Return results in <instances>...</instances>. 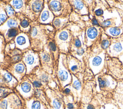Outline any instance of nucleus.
<instances>
[{
    "mask_svg": "<svg viewBox=\"0 0 123 109\" xmlns=\"http://www.w3.org/2000/svg\"><path fill=\"white\" fill-rule=\"evenodd\" d=\"M56 30L51 25L32 22L31 30L28 34L30 40V48L39 52L42 50L49 39L53 38Z\"/></svg>",
    "mask_w": 123,
    "mask_h": 109,
    "instance_id": "f257e3e1",
    "label": "nucleus"
},
{
    "mask_svg": "<svg viewBox=\"0 0 123 109\" xmlns=\"http://www.w3.org/2000/svg\"><path fill=\"white\" fill-rule=\"evenodd\" d=\"M55 73L61 89L71 84L72 74L68 69L67 58L64 54H60L56 67Z\"/></svg>",
    "mask_w": 123,
    "mask_h": 109,
    "instance_id": "f03ea898",
    "label": "nucleus"
},
{
    "mask_svg": "<svg viewBox=\"0 0 123 109\" xmlns=\"http://www.w3.org/2000/svg\"><path fill=\"white\" fill-rule=\"evenodd\" d=\"M44 91L49 109H65L64 96L61 90L49 86Z\"/></svg>",
    "mask_w": 123,
    "mask_h": 109,
    "instance_id": "7ed1b4c3",
    "label": "nucleus"
},
{
    "mask_svg": "<svg viewBox=\"0 0 123 109\" xmlns=\"http://www.w3.org/2000/svg\"><path fill=\"white\" fill-rule=\"evenodd\" d=\"M22 61L26 67V75L32 73L38 68H40L38 52L35 51L31 48L24 51Z\"/></svg>",
    "mask_w": 123,
    "mask_h": 109,
    "instance_id": "20e7f679",
    "label": "nucleus"
},
{
    "mask_svg": "<svg viewBox=\"0 0 123 109\" xmlns=\"http://www.w3.org/2000/svg\"><path fill=\"white\" fill-rule=\"evenodd\" d=\"M54 39L60 53L65 54L68 53L72 39L71 32L66 29L56 31Z\"/></svg>",
    "mask_w": 123,
    "mask_h": 109,
    "instance_id": "39448f33",
    "label": "nucleus"
},
{
    "mask_svg": "<svg viewBox=\"0 0 123 109\" xmlns=\"http://www.w3.org/2000/svg\"><path fill=\"white\" fill-rule=\"evenodd\" d=\"M24 101L15 91L0 100V109H24Z\"/></svg>",
    "mask_w": 123,
    "mask_h": 109,
    "instance_id": "423d86ee",
    "label": "nucleus"
},
{
    "mask_svg": "<svg viewBox=\"0 0 123 109\" xmlns=\"http://www.w3.org/2000/svg\"><path fill=\"white\" fill-rule=\"evenodd\" d=\"M40 59V68L49 74H53L57 63L55 61L53 55L44 47V49L38 52Z\"/></svg>",
    "mask_w": 123,
    "mask_h": 109,
    "instance_id": "0eeeda50",
    "label": "nucleus"
},
{
    "mask_svg": "<svg viewBox=\"0 0 123 109\" xmlns=\"http://www.w3.org/2000/svg\"><path fill=\"white\" fill-rule=\"evenodd\" d=\"M35 89V88L33 84L27 76L25 75L19 82L15 90L25 100L29 99L34 96Z\"/></svg>",
    "mask_w": 123,
    "mask_h": 109,
    "instance_id": "6e6552de",
    "label": "nucleus"
},
{
    "mask_svg": "<svg viewBox=\"0 0 123 109\" xmlns=\"http://www.w3.org/2000/svg\"><path fill=\"white\" fill-rule=\"evenodd\" d=\"M47 2L49 10L52 12L55 17H67L70 8L68 1L52 0H48Z\"/></svg>",
    "mask_w": 123,
    "mask_h": 109,
    "instance_id": "1a4fd4ad",
    "label": "nucleus"
},
{
    "mask_svg": "<svg viewBox=\"0 0 123 109\" xmlns=\"http://www.w3.org/2000/svg\"><path fill=\"white\" fill-rule=\"evenodd\" d=\"M44 0H27L25 15L32 22H36L44 8Z\"/></svg>",
    "mask_w": 123,
    "mask_h": 109,
    "instance_id": "9d476101",
    "label": "nucleus"
},
{
    "mask_svg": "<svg viewBox=\"0 0 123 109\" xmlns=\"http://www.w3.org/2000/svg\"><path fill=\"white\" fill-rule=\"evenodd\" d=\"M12 74L18 82H20L26 74V69L23 61H21L2 68Z\"/></svg>",
    "mask_w": 123,
    "mask_h": 109,
    "instance_id": "9b49d317",
    "label": "nucleus"
},
{
    "mask_svg": "<svg viewBox=\"0 0 123 109\" xmlns=\"http://www.w3.org/2000/svg\"><path fill=\"white\" fill-rule=\"evenodd\" d=\"M18 83V80L9 72L2 68L0 69V87L15 90Z\"/></svg>",
    "mask_w": 123,
    "mask_h": 109,
    "instance_id": "f8f14e48",
    "label": "nucleus"
},
{
    "mask_svg": "<svg viewBox=\"0 0 123 109\" xmlns=\"http://www.w3.org/2000/svg\"><path fill=\"white\" fill-rule=\"evenodd\" d=\"M15 48L24 51L30 48V40L28 34L20 32L14 38Z\"/></svg>",
    "mask_w": 123,
    "mask_h": 109,
    "instance_id": "ddd939ff",
    "label": "nucleus"
},
{
    "mask_svg": "<svg viewBox=\"0 0 123 109\" xmlns=\"http://www.w3.org/2000/svg\"><path fill=\"white\" fill-rule=\"evenodd\" d=\"M54 18L55 16L52 12L49 10L47 2H45V1L44 8L36 22L42 24L52 25Z\"/></svg>",
    "mask_w": 123,
    "mask_h": 109,
    "instance_id": "4468645a",
    "label": "nucleus"
},
{
    "mask_svg": "<svg viewBox=\"0 0 123 109\" xmlns=\"http://www.w3.org/2000/svg\"><path fill=\"white\" fill-rule=\"evenodd\" d=\"M7 53V54L5 56L4 61L5 63H7L6 66H8L21 61L22 59L24 51L14 48L13 49H10L9 52Z\"/></svg>",
    "mask_w": 123,
    "mask_h": 109,
    "instance_id": "2eb2a0df",
    "label": "nucleus"
},
{
    "mask_svg": "<svg viewBox=\"0 0 123 109\" xmlns=\"http://www.w3.org/2000/svg\"><path fill=\"white\" fill-rule=\"evenodd\" d=\"M24 109H49V108L40 99L34 96L25 100Z\"/></svg>",
    "mask_w": 123,
    "mask_h": 109,
    "instance_id": "dca6fc26",
    "label": "nucleus"
},
{
    "mask_svg": "<svg viewBox=\"0 0 123 109\" xmlns=\"http://www.w3.org/2000/svg\"><path fill=\"white\" fill-rule=\"evenodd\" d=\"M17 17L19 20V28L21 32L29 34L32 22L25 14L21 13H17Z\"/></svg>",
    "mask_w": 123,
    "mask_h": 109,
    "instance_id": "f3484780",
    "label": "nucleus"
},
{
    "mask_svg": "<svg viewBox=\"0 0 123 109\" xmlns=\"http://www.w3.org/2000/svg\"><path fill=\"white\" fill-rule=\"evenodd\" d=\"M113 60L111 62L112 63L111 65L109 63V69L111 73L117 78H123V65L122 63L116 59Z\"/></svg>",
    "mask_w": 123,
    "mask_h": 109,
    "instance_id": "a211bd4d",
    "label": "nucleus"
},
{
    "mask_svg": "<svg viewBox=\"0 0 123 109\" xmlns=\"http://www.w3.org/2000/svg\"><path fill=\"white\" fill-rule=\"evenodd\" d=\"M33 73L43 84L47 86H49V84L53 82L52 74L43 71L40 68H38Z\"/></svg>",
    "mask_w": 123,
    "mask_h": 109,
    "instance_id": "6ab92c4d",
    "label": "nucleus"
},
{
    "mask_svg": "<svg viewBox=\"0 0 123 109\" xmlns=\"http://www.w3.org/2000/svg\"><path fill=\"white\" fill-rule=\"evenodd\" d=\"M99 88L101 90L113 89L115 86V81L109 76H100L98 78Z\"/></svg>",
    "mask_w": 123,
    "mask_h": 109,
    "instance_id": "aec40b11",
    "label": "nucleus"
},
{
    "mask_svg": "<svg viewBox=\"0 0 123 109\" xmlns=\"http://www.w3.org/2000/svg\"><path fill=\"white\" fill-rule=\"evenodd\" d=\"M19 27V20L17 17L15 18H10L0 26V33L3 34L9 29L12 28Z\"/></svg>",
    "mask_w": 123,
    "mask_h": 109,
    "instance_id": "412c9836",
    "label": "nucleus"
},
{
    "mask_svg": "<svg viewBox=\"0 0 123 109\" xmlns=\"http://www.w3.org/2000/svg\"><path fill=\"white\" fill-rule=\"evenodd\" d=\"M8 1L9 3L12 6L16 13L25 14L27 0H12Z\"/></svg>",
    "mask_w": 123,
    "mask_h": 109,
    "instance_id": "4be33fe9",
    "label": "nucleus"
},
{
    "mask_svg": "<svg viewBox=\"0 0 123 109\" xmlns=\"http://www.w3.org/2000/svg\"><path fill=\"white\" fill-rule=\"evenodd\" d=\"M67 22V17H56L54 18L52 25L56 31L64 29Z\"/></svg>",
    "mask_w": 123,
    "mask_h": 109,
    "instance_id": "5701e85b",
    "label": "nucleus"
},
{
    "mask_svg": "<svg viewBox=\"0 0 123 109\" xmlns=\"http://www.w3.org/2000/svg\"><path fill=\"white\" fill-rule=\"evenodd\" d=\"M28 79L33 84L35 89H41L44 90L46 88L49 87V86L43 84L34 73H32L29 75H26Z\"/></svg>",
    "mask_w": 123,
    "mask_h": 109,
    "instance_id": "b1692460",
    "label": "nucleus"
},
{
    "mask_svg": "<svg viewBox=\"0 0 123 109\" xmlns=\"http://www.w3.org/2000/svg\"><path fill=\"white\" fill-rule=\"evenodd\" d=\"M20 32H21L19 27L12 28L8 30L3 35L6 43H8L14 39Z\"/></svg>",
    "mask_w": 123,
    "mask_h": 109,
    "instance_id": "393cba45",
    "label": "nucleus"
},
{
    "mask_svg": "<svg viewBox=\"0 0 123 109\" xmlns=\"http://www.w3.org/2000/svg\"><path fill=\"white\" fill-rule=\"evenodd\" d=\"M68 69L70 72L75 74L79 70V64L78 61L71 56H67Z\"/></svg>",
    "mask_w": 123,
    "mask_h": 109,
    "instance_id": "a878e982",
    "label": "nucleus"
},
{
    "mask_svg": "<svg viewBox=\"0 0 123 109\" xmlns=\"http://www.w3.org/2000/svg\"><path fill=\"white\" fill-rule=\"evenodd\" d=\"M0 2L5 10L8 16L10 18H15L17 17V13L12 7V6L9 3V2Z\"/></svg>",
    "mask_w": 123,
    "mask_h": 109,
    "instance_id": "bb28decb",
    "label": "nucleus"
},
{
    "mask_svg": "<svg viewBox=\"0 0 123 109\" xmlns=\"http://www.w3.org/2000/svg\"><path fill=\"white\" fill-rule=\"evenodd\" d=\"M111 53L115 55L119 54L123 51V42H116L112 44L109 47Z\"/></svg>",
    "mask_w": 123,
    "mask_h": 109,
    "instance_id": "cd10ccee",
    "label": "nucleus"
},
{
    "mask_svg": "<svg viewBox=\"0 0 123 109\" xmlns=\"http://www.w3.org/2000/svg\"><path fill=\"white\" fill-rule=\"evenodd\" d=\"M103 63V59L101 56H97L92 58L91 60L90 61V64L92 68L96 69V73H98L97 69L99 68L100 70L101 66L102 65Z\"/></svg>",
    "mask_w": 123,
    "mask_h": 109,
    "instance_id": "c85d7f7f",
    "label": "nucleus"
},
{
    "mask_svg": "<svg viewBox=\"0 0 123 109\" xmlns=\"http://www.w3.org/2000/svg\"><path fill=\"white\" fill-rule=\"evenodd\" d=\"M73 97V95L64 96L65 109H75Z\"/></svg>",
    "mask_w": 123,
    "mask_h": 109,
    "instance_id": "c756f323",
    "label": "nucleus"
},
{
    "mask_svg": "<svg viewBox=\"0 0 123 109\" xmlns=\"http://www.w3.org/2000/svg\"><path fill=\"white\" fill-rule=\"evenodd\" d=\"M14 91L15 90L8 87H0V100L5 98Z\"/></svg>",
    "mask_w": 123,
    "mask_h": 109,
    "instance_id": "7c9ffc66",
    "label": "nucleus"
},
{
    "mask_svg": "<svg viewBox=\"0 0 123 109\" xmlns=\"http://www.w3.org/2000/svg\"><path fill=\"white\" fill-rule=\"evenodd\" d=\"M71 5H72L75 11H81L84 8V4L82 0H71L70 1Z\"/></svg>",
    "mask_w": 123,
    "mask_h": 109,
    "instance_id": "2f4dec72",
    "label": "nucleus"
},
{
    "mask_svg": "<svg viewBox=\"0 0 123 109\" xmlns=\"http://www.w3.org/2000/svg\"><path fill=\"white\" fill-rule=\"evenodd\" d=\"M9 18L5 10L0 3V26L3 24Z\"/></svg>",
    "mask_w": 123,
    "mask_h": 109,
    "instance_id": "473e14b6",
    "label": "nucleus"
},
{
    "mask_svg": "<svg viewBox=\"0 0 123 109\" xmlns=\"http://www.w3.org/2000/svg\"><path fill=\"white\" fill-rule=\"evenodd\" d=\"M87 36L91 39H93L96 37L98 35V31L94 27H89L87 30Z\"/></svg>",
    "mask_w": 123,
    "mask_h": 109,
    "instance_id": "72a5a7b5",
    "label": "nucleus"
},
{
    "mask_svg": "<svg viewBox=\"0 0 123 109\" xmlns=\"http://www.w3.org/2000/svg\"><path fill=\"white\" fill-rule=\"evenodd\" d=\"M107 29L108 33L113 36H116L119 35L121 32V29L117 27H111Z\"/></svg>",
    "mask_w": 123,
    "mask_h": 109,
    "instance_id": "f704fd0d",
    "label": "nucleus"
},
{
    "mask_svg": "<svg viewBox=\"0 0 123 109\" xmlns=\"http://www.w3.org/2000/svg\"><path fill=\"white\" fill-rule=\"evenodd\" d=\"M100 109H119L115 105L111 104H109L102 106Z\"/></svg>",
    "mask_w": 123,
    "mask_h": 109,
    "instance_id": "c9c22d12",
    "label": "nucleus"
},
{
    "mask_svg": "<svg viewBox=\"0 0 123 109\" xmlns=\"http://www.w3.org/2000/svg\"><path fill=\"white\" fill-rule=\"evenodd\" d=\"M110 45V41L108 39H105V40H103L102 42V47L104 49H106L108 48V47Z\"/></svg>",
    "mask_w": 123,
    "mask_h": 109,
    "instance_id": "e433bc0d",
    "label": "nucleus"
},
{
    "mask_svg": "<svg viewBox=\"0 0 123 109\" xmlns=\"http://www.w3.org/2000/svg\"><path fill=\"white\" fill-rule=\"evenodd\" d=\"M74 46L77 48H80L81 46V42L80 40L78 38H76L74 42Z\"/></svg>",
    "mask_w": 123,
    "mask_h": 109,
    "instance_id": "4c0bfd02",
    "label": "nucleus"
},
{
    "mask_svg": "<svg viewBox=\"0 0 123 109\" xmlns=\"http://www.w3.org/2000/svg\"><path fill=\"white\" fill-rule=\"evenodd\" d=\"M111 24V22L110 21H105V22H104L101 23L102 25L104 26H109V25H110Z\"/></svg>",
    "mask_w": 123,
    "mask_h": 109,
    "instance_id": "58836bf2",
    "label": "nucleus"
},
{
    "mask_svg": "<svg viewBox=\"0 0 123 109\" xmlns=\"http://www.w3.org/2000/svg\"><path fill=\"white\" fill-rule=\"evenodd\" d=\"M103 13V11L101 9H98L95 12V14L97 16H100Z\"/></svg>",
    "mask_w": 123,
    "mask_h": 109,
    "instance_id": "ea45409f",
    "label": "nucleus"
},
{
    "mask_svg": "<svg viewBox=\"0 0 123 109\" xmlns=\"http://www.w3.org/2000/svg\"><path fill=\"white\" fill-rule=\"evenodd\" d=\"M86 109H95V108L94 107V106L92 104H88L86 107Z\"/></svg>",
    "mask_w": 123,
    "mask_h": 109,
    "instance_id": "a19ab883",
    "label": "nucleus"
},
{
    "mask_svg": "<svg viewBox=\"0 0 123 109\" xmlns=\"http://www.w3.org/2000/svg\"><path fill=\"white\" fill-rule=\"evenodd\" d=\"M92 23H93V24H95V25H99L98 21H97L96 19H94L92 20Z\"/></svg>",
    "mask_w": 123,
    "mask_h": 109,
    "instance_id": "79ce46f5",
    "label": "nucleus"
},
{
    "mask_svg": "<svg viewBox=\"0 0 123 109\" xmlns=\"http://www.w3.org/2000/svg\"><path fill=\"white\" fill-rule=\"evenodd\" d=\"M119 59H120L121 61L122 62V64H123V53L122 54V55H121V56L119 57Z\"/></svg>",
    "mask_w": 123,
    "mask_h": 109,
    "instance_id": "37998d69",
    "label": "nucleus"
}]
</instances>
